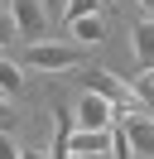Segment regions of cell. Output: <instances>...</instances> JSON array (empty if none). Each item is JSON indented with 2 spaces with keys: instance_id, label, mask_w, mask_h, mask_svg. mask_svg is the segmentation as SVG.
Wrapping results in <instances>:
<instances>
[{
  "instance_id": "ac0fdd59",
  "label": "cell",
  "mask_w": 154,
  "mask_h": 159,
  "mask_svg": "<svg viewBox=\"0 0 154 159\" xmlns=\"http://www.w3.org/2000/svg\"><path fill=\"white\" fill-rule=\"evenodd\" d=\"M77 159H111V154H77Z\"/></svg>"
},
{
  "instance_id": "9c48e42d",
  "label": "cell",
  "mask_w": 154,
  "mask_h": 159,
  "mask_svg": "<svg viewBox=\"0 0 154 159\" xmlns=\"http://www.w3.org/2000/svg\"><path fill=\"white\" fill-rule=\"evenodd\" d=\"M19 87H24V72H19V63H10L5 53H0V97H15Z\"/></svg>"
},
{
  "instance_id": "277c9868",
  "label": "cell",
  "mask_w": 154,
  "mask_h": 159,
  "mask_svg": "<svg viewBox=\"0 0 154 159\" xmlns=\"http://www.w3.org/2000/svg\"><path fill=\"white\" fill-rule=\"evenodd\" d=\"M10 24H15L19 39L38 43V39H43V29H48V10L38 5V0H10Z\"/></svg>"
},
{
  "instance_id": "9a60e30c",
  "label": "cell",
  "mask_w": 154,
  "mask_h": 159,
  "mask_svg": "<svg viewBox=\"0 0 154 159\" xmlns=\"http://www.w3.org/2000/svg\"><path fill=\"white\" fill-rule=\"evenodd\" d=\"M38 5H43L48 15H63V0H38Z\"/></svg>"
},
{
  "instance_id": "30bf717a",
  "label": "cell",
  "mask_w": 154,
  "mask_h": 159,
  "mask_svg": "<svg viewBox=\"0 0 154 159\" xmlns=\"http://www.w3.org/2000/svg\"><path fill=\"white\" fill-rule=\"evenodd\" d=\"M101 10H106V0H63V20H87Z\"/></svg>"
},
{
  "instance_id": "2e32d148",
  "label": "cell",
  "mask_w": 154,
  "mask_h": 159,
  "mask_svg": "<svg viewBox=\"0 0 154 159\" xmlns=\"http://www.w3.org/2000/svg\"><path fill=\"white\" fill-rule=\"evenodd\" d=\"M19 159H48V154H38V149H19Z\"/></svg>"
},
{
  "instance_id": "5b68a950",
  "label": "cell",
  "mask_w": 154,
  "mask_h": 159,
  "mask_svg": "<svg viewBox=\"0 0 154 159\" xmlns=\"http://www.w3.org/2000/svg\"><path fill=\"white\" fill-rule=\"evenodd\" d=\"M120 130H125V140H130V154L154 159V120L144 116V111H125V116H120Z\"/></svg>"
},
{
  "instance_id": "7c38bea8",
  "label": "cell",
  "mask_w": 154,
  "mask_h": 159,
  "mask_svg": "<svg viewBox=\"0 0 154 159\" xmlns=\"http://www.w3.org/2000/svg\"><path fill=\"white\" fill-rule=\"evenodd\" d=\"M0 159H19V145H15L10 130H0Z\"/></svg>"
},
{
  "instance_id": "8992f818",
  "label": "cell",
  "mask_w": 154,
  "mask_h": 159,
  "mask_svg": "<svg viewBox=\"0 0 154 159\" xmlns=\"http://www.w3.org/2000/svg\"><path fill=\"white\" fill-rule=\"evenodd\" d=\"M67 154H111V130H77L72 125V135H67Z\"/></svg>"
},
{
  "instance_id": "6da1fadb",
  "label": "cell",
  "mask_w": 154,
  "mask_h": 159,
  "mask_svg": "<svg viewBox=\"0 0 154 159\" xmlns=\"http://www.w3.org/2000/svg\"><path fill=\"white\" fill-rule=\"evenodd\" d=\"M77 58H82L77 43H53V39L29 43V63H34L38 72H67V68H77Z\"/></svg>"
},
{
  "instance_id": "3957f363",
  "label": "cell",
  "mask_w": 154,
  "mask_h": 159,
  "mask_svg": "<svg viewBox=\"0 0 154 159\" xmlns=\"http://www.w3.org/2000/svg\"><path fill=\"white\" fill-rule=\"evenodd\" d=\"M72 116H77V120H72L77 130H111L116 120L125 116V111H116L111 101H101L96 92H82V97H77V111H72Z\"/></svg>"
},
{
  "instance_id": "d6986e66",
  "label": "cell",
  "mask_w": 154,
  "mask_h": 159,
  "mask_svg": "<svg viewBox=\"0 0 154 159\" xmlns=\"http://www.w3.org/2000/svg\"><path fill=\"white\" fill-rule=\"evenodd\" d=\"M106 5H120V0H106Z\"/></svg>"
},
{
  "instance_id": "ba28073f",
  "label": "cell",
  "mask_w": 154,
  "mask_h": 159,
  "mask_svg": "<svg viewBox=\"0 0 154 159\" xmlns=\"http://www.w3.org/2000/svg\"><path fill=\"white\" fill-rule=\"evenodd\" d=\"M67 34L77 39V48H82V43H101L106 20H101V15H87V20H67Z\"/></svg>"
},
{
  "instance_id": "7a4b0ae2",
  "label": "cell",
  "mask_w": 154,
  "mask_h": 159,
  "mask_svg": "<svg viewBox=\"0 0 154 159\" xmlns=\"http://www.w3.org/2000/svg\"><path fill=\"white\" fill-rule=\"evenodd\" d=\"M87 92H96L101 101H111L116 111H140V101H135L130 82H120L116 72H106V68H92V72H87Z\"/></svg>"
},
{
  "instance_id": "52a82bcc",
  "label": "cell",
  "mask_w": 154,
  "mask_h": 159,
  "mask_svg": "<svg viewBox=\"0 0 154 159\" xmlns=\"http://www.w3.org/2000/svg\"><path fill=\"white\" fill-rule=\"evenodd\" d=\"M130 48H135V63L140 68H154V20H140L130 29Z\"/></svg>"
},
{
  "instance_id": "8fae6325",
  "label": "cell",
  "mask_w": 154,
  "mask_h": 159,
  "mask_svg": "<svg viewBox=\"0 0 154 159\" xmlns=\"http://www.w3.org/2000/svg\"><path fill=\"white\" fill-rule=\"evenodd\" d=\"M130 92H135L140 106H154V68H140V77L130 82Z\"/></svg>"
},
{
  "instance_id": "5bb4252c",
  "label": "cell",
  "mask_w": 154,
  "mask_h": 159,
  "mask_svg": "<svg viewBox=\"0 0 154 159\" xmlns=\"http://www.w3.org/2000/svg\"><path fill=\"white\" fill-rule=\"evenodd\" d=\"M10 39H15V24H10V15H0V53H5Z\"/></svg>"
},
{
  "instance_id": "e0dca14e",
  "label": "cell",
  "mask_w": 154,
  "mask_h": 159,
  "mask_svg": "<svg viewBox=\"0 0 154 159\" xmlns=\"http://www.w3.org/2000/svg\"><path fill=\"white\" fill-rule=\"evenodd\" d=\"M140 5H144V10H149V20H154V0H140Z\"/></svg>"
},
{
  "instance_id": "4fadbf2b",
  "label": "cell",
  "mask_w": 154,
  "mask_h": 159,
  "mask_svg": "<svg viewBox=\"0 0 154 159\" xmlns=\"http://www.w3.org/2000/svg\"><path fill=\"white\" fill-rule=\"evenodd\" d=\"M15 125V106H10V97H0V130Z\"/></svg>"
}]
</instances>
